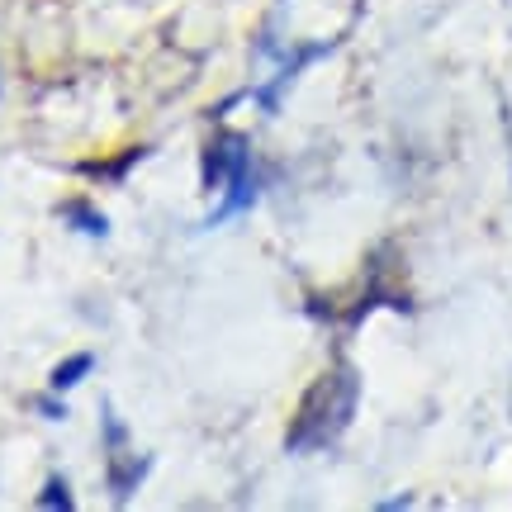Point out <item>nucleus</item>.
I'll return each instance as SVG.
<instances>
[{"label": "nucleus", "mask_w": 512, "mask_h": 512, "mask_svg": "<svg viewBox=\"0 0 512 512\" xmlns=\"http://www.w3.org/2000/svg\"><path fill=\"white\" fill-rule=\"evenodd\" d=\"M351 408H356V370L332 366L328 375H318L290 427V451H323L347 432Z\"/></svg>", "instance_id": "obj_1"}, {"label": "nucleus", "mask_w": 512, "mask_h": 512, "mask_svg": "<svg viewBox=\"0 0 512 512\" xmlns=\"http://www.w3.org/2000/svg\"><path fill=\"white\" fill-rule=\"evenodd\" d=\"M252 157H247V138L242 133H219L209 152H204V190H223L238 171H247Z\"/></svg>", "instance_id": "obj_2"}, {"label": "nucleus", "mask_w": 512, "mask_h": 512, "mask_svg": "<svg viewBox=\"0 0 512 512\" xmlns=\"http://www.w3.org/2000/svg\"><path fill=\"white\" fill-rule=\"evenodd\" d=\"M147 465H152L147 456H128V451H110V489H114L119 498H128L133 489H138V484H143Z\"/></svg>", "instance_id": "obj_3"}, {"label": "nucleus", "mask_w": 512, "mask_h": 512, "mask_svg": "<svg viewBox=\"0 0 512 512\" xmlns=\"http://www.w3.org/2000/svg\"><path fill=\"white\" fill-rule=\"evenodd\" d=\"M91 370H95V356H91V351H76L72 361H62V366L48 375V389H53V394H67V389H76V384L86 380Z\"/></svg>", "instance_id": "obj_4"}, {"label": "nucleus", "mask_w": 512, "mask_h": 512, "mask_svg": "<svg viewBox=\"0 0 512 512\" xmlns=\"http://www.w3.org/2000/svg\"><path fill=\"white\" fill-rule=\"evenodd\" d=\"M67 219H72V228H81V233H91V238H105L110 233V223H105V214L100 209H91V204H81V200H72L67 209H62Z\"/></svg>", "instance_id": "obj_5"}, {"label": "nucleus", "mask_w": 512, "mask_h": 512, "mask_svg": "<svg viewBox=\"0 0 512 512\" xmlns=\"http://www.w3.org/2000/svg\"><path fill=\"white\" fill-rule=\"evenodd\" d=\"M72 489H67V479L53 475L48 484H43V494H38V508H57V512H72Z\"/></svg>", "instance_id": "obj_6"}, {"label": "nucleus", "mask_w": 512, "mask_h": 512, "mask_svg": "<svg viewBox=\"0 0 512 512\" xmlns=\"http://www.w3.org/2000/svg\"><path fill=\"white\" fill-rule=\"evenodd\" d=\"M38 408H43V418H67L62 403H53V399H38Z\"/></svg>", "instance_id": "obj_7"}]
</instances>
